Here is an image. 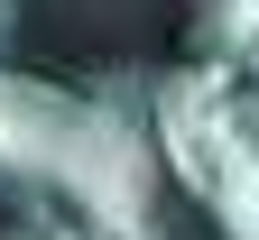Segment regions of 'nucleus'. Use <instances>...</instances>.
Listing matches in <instances>:
<instances>
[{
    "label": "nucleus",
    "instance_id": "obj_1",
    "mask_svg": "<svg viewBox=\"0 0 259 240\" xmlns=\"http://www.w3.org/2000/svg\"><path fill=\"white\" fill-rule=\"evenodd\" d=\"M0 194L47 203L37 222L74 240H167L157 222V148L111 102L56 92L0 65Z\"/></svg>",
    "mask_w": 259,
    "mask_h": 240
},
{
    "label": "nucleus",
    "instance_id": "obj_2",
    "mask_svg": "<svg viewBox=\"0 0 259 240\" xmlns=\"http://www.w3.org/2000/svg\"><path fill=\"white\" fill-rule=\"evenodd\" d=\"M148 120L176 185L222 222V240H259V92L222 65H176L148 83Z\"/></svg>",
    "mask_w": 259,
    "mask_h": 240
},
{
    "label": "nucleus",
    "instance_id": "obj_3",
    "mask_svg": "<svg viewBox=\"0 0 259 240\" xmlns=\"http://www.w3.org/2000/svg\"><path fill=\"white\" fill-rule=\"evenodd\" d=\"M194 56L222 74H259V0H194Z\"/></svg>",
    "mask_w": 259,
    "mask_h": 240
},
{
    "label": "nucleus",
    "instance_id": "obj_4",
    "mask_svg": "<svg viewBox=\"0 0 259 240\" xmlns=\"http://www.w3.org/2000/svg\"><path fill=\"white\" fill-rule=\"evenodd\" d=\"M0 240H74V231H56V222H10Z\"/></svg>",
    "mask_w": 259,
    "mask_h": 240
},
{
    "label": "nucleus",
    "instance_id": "obj_5",
    "mask_svg": "<svg viewBox=\"0 0 259 240\" xmlns=\"http://www.w3.org/2000/svg\"><path fill=\"white\" fill-rule=\"evenodd\" d=\"M0 28H10V0H0Z\"/></svg>",
    "mask_w": 259,
    "mask_h": 240
},
{
    "label": "nucleus",
    "instance_id": "obj_6",
    "mask_svg": "<svg viewBox=\"0 0 259 240\" xmlns=\"http://www.w3.org/2000/svg\"><path fill=\"white\" fill-rule=\"evenodd\" d=\"M250 92H259V83H250Z\"/></svg>",
    "mask_w": 259,
    "mask_h": 240
}]
</instances>
